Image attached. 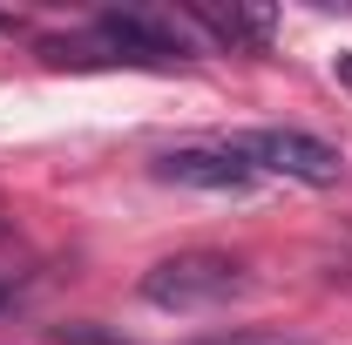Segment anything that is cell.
<instances>
[{"mask_svg":"<svg viewBox=\"0 0 352 345\" xmlns=\"http://www.w3.org/2000/svg\"><path fill=\"white\" fill-rule=\"evenodd\" d=\"M0 27H7V14H0Z\"/></svg>","mask_w":352,"mask_h":345,"instance_id":"obj_11","label":"cell"},{"mask_svg":"<svg viewBox=\"0 0 352 345\" xmlns=\"http://www.w3.org/2000/svg\"><path fill=\"white\" fill-rule=\"evenodd\" d=\"M0 304H7V278H0Z\"/></svg>","mask_w":352,"mask_h":345,"instance_id":"obj_10","label":"cell"},{"mask_svg":"<svg viewBox=\"0 0 352 345\" xmlns=\"http://www.w3.org/2000/svg\"><path fill=\"white\" fill-rule=\"evenodd\" d=\"M156 176L163 183H183V190H210V197H244L258 170L230 149V142H190V149H170L156 156Z\"/></svg>","mask_w":352,"mask_h":345,"instance_id":"obj_4","label":"cell"},{"mask_svg":"<svg viewBox=\"0 0 352 345\" xmlns=\"http://www.w3.org/2000/svg\"><path fill=\"white\" fill-rule=\"evenodd\" d=\"M230 149L258 176H285V183H305V190H332L339 170H346L339 149L305 129H244V135H230Z\"/></svg>","mask_w":352,"mask_h":345,"instance_id":"obj_3","label":"cell"},{"mask_svg":"<svg viewBox=\"0 0 352 345\" xmlns=\"http://www.w3.org/2000/svg\"><path fill=\"white\" fill-rule=\"evenodd\" d=\"M190 345H318V339L278 332V325H237V332H210V339H190Z\"/></svg>","mask_w":352,"mask_h":345,"instance_id":"obj_6","label":"cell"},{"mask_svg":"<svg viewBox=\"0 0 352 345\" xmlns=\"http://www.w3.org/2000/svg\"><path fill=\"white\" fill-rule=\"evenodd\" d=\"M54 345H129V339L109 332V325H95V318H68V325L54 332Z\"/></svg>","mask_w":352,"mask_h":345,"instance_id":"obj_7","label":"cell"},{"mask_svg":"<svg viewBox=\"0 0 352 345\" xmlns=\"http://www.w3.org/2000/svg\"><path fill=\"white\" fill-rule=\"evenodd\" d=\"M183 54H190L183 21L149 14V7L95 14L88 41H41V61H54V68H170Z\"/></svg>","mask_w":352,"mask_h":345,"instance_id":"obj_1","label":"cell"},{"mask_svg":"<svg viewBox=\"0 0 352 345\" xmlns=\"http://www.w3.org/2000/svg\"><path fill=\"white\" fill-rule=\"evenodd\" d=\"M135 291L156 304V311H210V304L244 298L251 291V271L230 258V251H176V258L149 264Z\"/></svg>","mask_w":352,"mask_h":345,"instance_id":"obj_2","label":"cell"},{"mask_svg":"<svg viewBox=\"0 0 352 345\" xmlns=\"http://www.w3.org/2000/svg\"><path fill=\"white\" fill-rule=\"evenodd\" d=\"M183 14H190L204 34H217L223 47H264V41H271V27H278L271 7H217V0H190Z\"/></svg>","mask_w":352,"mask_h":345,"instance_id":"obj_5","label":"cell"},{"mask_svg":"<svg viewBox=\"0 0 352 345\" xmlns=\"http://www.w3.org/2000/svg\"><path fill=\"white\" fill-rule=\"evenodd\" d=\"M7 230H14V223H7V210H0V237H7Z\"/></svg>","mask_w":352,"mask_h":345,"instance_id":"obj_9","label":"cell"},{"mask_svg":"<svg viewBox=\"0 0 352 345\" xmlns=\"http://www.w3.org/2000/svg\"><path fill=\"white\" fill-rule=\"evenodd\" d=\"M332 75H339V88H352V47L339 54V61H332Z\"/></svg>","mask_w":352,"mask_h":345,"instance_id":"obj_8","label":"cell"}]
</instances>
